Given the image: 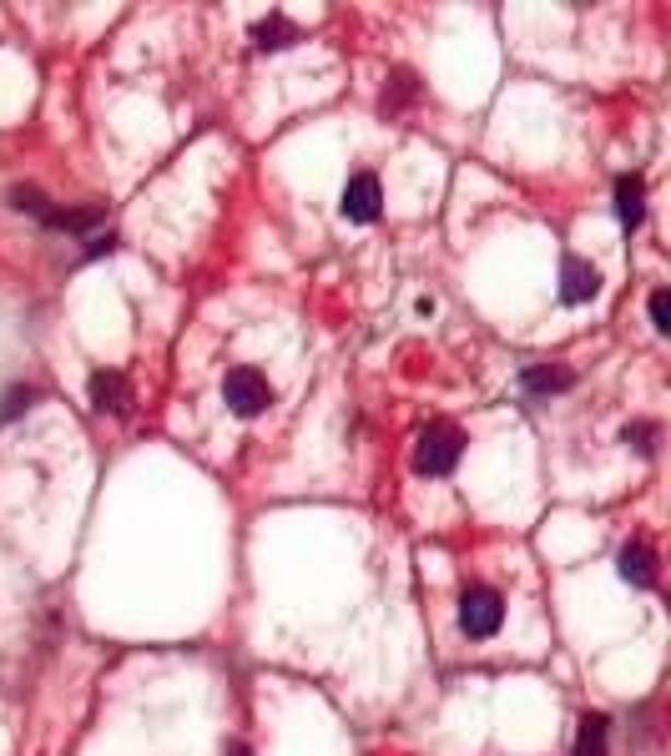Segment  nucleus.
<instances>
[{
  "label": "nucleus",
  "instance_id": "nucleus-1",
  "mask_svg": "<svg viewBox=\"0 0 671 756\" xmlns=\"http://www.w3.org/2000/svg\"><path fill=\"white\" fill-rule=\"evenodd\" d=\"M460 454H464L460 424H429V429L420 434V444H414V470L439 480V474H449L460 464Z\"/></svg>",
  "mask_w": 671,
  "mask_h": 756
},
{
  "label": "nucleus",
  "instance_id": "nucleus-2",
  "mask_svg": "<svg viewBox=\"0 0 671 756\" xmlns=\"http://www.w3.org/2000/svg\"><path fill=\"white\" fill-rule=\"evenodd\" d=\"M501 621H505V600L495 595L490 586H470L460 595V630L470 640L495 636V630H501Z\"/></svg>",
  "mask_w": 671,
  "mask_h": 756
},
{
  "label": "nucleus",
  "instance_id": "nucleus-3",
  "mask_svg": "<svg viewBox=\"0 0 671 756\" xmlns=\"http://www.w3.org/2000/svg\"><path fill=\"white\" fill-rule=\"evenodd\" d=\"M223 399L233 414L252 418V414H263L268 404H273V383H268L258 368H233V374L223 378Z\"/></svg>",
  "mask_w": 671,
  "mask_h": 756
},
{
  "label": "nucleus",
  "instance_id": "nucleus-4",
  "mask_svg": "<svg viewBox=\"0 0 671 756\" xmlns=\"http://www.w3.org/2000/svg\"><path fill=\"white\" fill-rule=\"evenodd\" d=\"M384 208V192H379V177L374 172H354L343 182V217L349 222H374Z\"/></svg>",
  "mask_w": 671,
  "mask_h": 756
},
{
  "label": "nucleus",
  "instance_id": "nucleus-5",
  "mask_svg": "<svg viewBox=\"0 0 671 756\" xmlns=\"http://www.w3.org/2000/svg\"><path fill=\"white\" fill-rule=\"evenodd\" d=\"M596 293H601V273H596L586 258H566L561 262V298L570 303V308H580V303H591Z\"/></svg>",
  "mask_w": 671,
  "mask_h": 756
},
{
  "label": "nucleus",
  "instance_id": "nucleus-6",
  "mask_svg": "<svg viewBox=\"0 0 671 756\" xmlns=\"http://www.w3.org/2000/svg\"><path fill=\"white\" fill-rule=\"evenodd\" d=\"M132 393H127V374L117 368H96L92 374V409L96 414H127Z\"/></svg>",
  "mask_w": 671,
  "mask_h": 756
},
{
  "label": "nucleus",
  "instance_id": "nucleus-7",
  "mask_svg": "<svg viewBox=\"0 0 671 756\" xmlns=\"http://www.w3.org/2000/svg\"><path fill=\"white\" fill-rule=\"evenodd\" d=\"M621 580L626 586H636V590H651L657 586V555H651V545L646 540H632V545L621 550Z\"/></svg>",
  "mask_w": 671,
  "mask_h": 756
},
{
  "label": "nucleus",
  "instance_id": "nucleus-8",
  "mask_svg": "<svg viewBox=\"0 0 671 756\" xmlns=\"http://www.w3.org/2000/svg\"><path fill=\"white\" fill-rule=\"evenodd\" d=\"M616 217H621V227H626V233H636V227H641V217H646V182L636 177V172L616 182Z\"/></svg>",
  "mask_w": 671,
  "mask_h": 756
},
{
  "label": "nucleus",
  "instance_id": "nucleus-9",
  "mask_svg": "<svg viewBox=\"0 0 671 756\" xmlns=\"http://www.w3.org/2000/svg\"><path fill=\"white\" fill-rule=\"evenodd\" d=\"M570 383H576V374L561 364H530L526 374H520V389L526 393H566Z\"/></svg>",
  "mask_w": 671,
  "mask_h": 756
},
{
  "label": "nucleus",
  "instance_id": "nucleus-10",
  "mask_svg": "<svg viewBox=\"0 0 671 756\" xmlns=\"http://www.w3.org/2000/svg\"><path fill=\"white\" fill-rule=\"evenodd\" d=\"M46 227H56V233H92V227H102L106 212L102 208H46Z\"/></svg>",
  "mask_w": 671,
  "mask_h": 756
},
{
  "label": "nucleus",
  "instance_id": "nucleus-11",
  "mask_svg": "<svg viewBox=\"0 0 671 756\" xmlns=\"http://www.w3.org/2000/svg\"><path fill=\"white\" fill-rule=\"evenodd\" d=\"M605 736H611V721L605 717H580L576 727V756H605Z\"/></svg>",
  "mask_w": 671,
  "mask_h": 756
},
{
  "label": "nucleus",
  "instance_id": "nucleus-12",
  "mask_svg": "<svg viewBox=\"0 0 671 756\" xmlns=\"http://www.w3.org/2000/svg\"><path fill=\"white\" fill-rule=\"evenodd\" d=\"M252 40H258L263 51H278V46H293V40H298V26H293V21H283V15H268V21H258V26H252Z\"/></svg>",
  "mask_w": 671,
  "mask_h": 756
},
{
  "label": "nucleus",
  "instance_id": "nucleus-13",
  "mask_svg": "<svg viewBox=\"0 0 671 756\" xmlns=\"http://www.w3.org/2000/svg\"><path fill=\"white\" fill-rule=\"evenodd\" d=\"M409 102H414V81H409L404 76V71H399V76H395V86H384V111H399V106H409Z\"/></svg>",
  "mask_w": 671,
  "mask_h": 756
},
{
  "label": "nucleus",
  "instance_id": "nucleus-14",
  "mask_svg": "<svg viewBox=\"0 0 671 756\" xmlns=\"http://www.w3.org/2000/svg\"><path fill=\"white\" fill-rule=\"evenodd\" d=\"M646 308H651V328H657V333H671V293L667 287H657Z\"/></svg>",
  "mask_w": 671,
  "mask_h": 756
},
{
  "label": "nucleus",
  "instance_id": "nucleus-15",
  "mask_svg": "<svg viewBox=\"0 0 671 756\" xmlns=\"http://www.w3.org/2000/svg\"><path fill=\"white\" fill-rule=\"evenodd\" d=\"M11 208H21V212H36V217H46V197L36 192V187H11Z\"/></svg>",
  "mask_w": 671,
  "mask_h": 756
},
{
  "label": "nucleus",
  "instance_id": "nucleus-16",
  "mask_svg": "<svg viewBox=\"0 0 671 756\" xmlns=\"http://www.w3.org/2000/svg\"><path fill=\"white\" fill-rule=\"evenodd\" d=\"M31 404H36V393H31V389H11V393H5V404H0V424L15 418L21 409H31Z\"/></svg>",
  "mask_w": 671,
  "mask_h": 756
},
{
  "label": "nucleus",
  "instance_id": "nucleus-17",
  "mask_svg": "<svg viewBox=\"0 0 671 756\" xmlns=\"http://www.w3.org/2000/svg\"><path fill=\"white\" fill-rule=\"evenodd\" d=\"M117 248V237L106 233V237H92V243H86V258H106V252Z\"/></svg>",
  "mask_w": 671,
  "mask_h": 756
},
{
  "label": "nucleus",
  "instance_id": "nucleus-18",
  "mask_svg": "<svg viewBox=\"0 0 671 756\" xmlns=\"http://www.w3.org/2000/svg\"><path fill=\"white\" fill-rule=\"evenodd\" d=\"M651 439H657V434L646 429V424H636V429H626V444H636V449H651Z\"/></svg>",
  "mask_w": 671,
  "mask_h": 756
},
{
  "label": "nucleus",
  "instance_id": "nucleus-19",
  "mask_svg": "<svg viewBox=\"0 0 671 756\" xmlns=\"http://www.w3.org/2000/svg\"><path fill=\"white\" fill-rule=\"evenodd\" d=\"M233 756H252V752H248V746H233Z\"/></svg>",
  "mask_w": 671,
  "mask_h": 756
}]
</instances>
